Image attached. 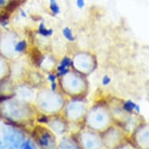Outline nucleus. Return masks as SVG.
<instances>
[{
    "instance_id": "nucleus-1",
    "label": "nucleus",
    "mask_w": 149,
    "mask_h": 149,
    "mask_svg": "<svg viewBox=\"0 0 149 149\" xmlns=\"http://www.w3.org/2000/svg\"><path fill=\"white\" fill-rule=\"evenodd\" d=\"M27 102L20 99H6L0 102V112L9 120H19L31 113V108Z\"/></svg>"
},
{
    "instance_id": "nucleus-2",
    "label": "nucleus",
    "mask_w": 149,
    "mask_h": 149,
    "mask_svg": "<svg viewBox=\"0 0 149 149\" xmlns=\"http://www.w3.org/2000/svg\"><path fill=\"white\" fill-rule=\"evenodd\" d=\"M61 86L68 95H80L86 91L87 83L83 74L69 71L62 76Z\"/></svg>"
},
{
    "instance_id": "nucleus-3",
    "label": "nucleus",
    "mask_w": 149,
    "mask_h": 149,
    "mask_svg": "<svg viewBox=\"0 0 149 149\" xmlns=\"http://www.w3.org/2000/svg\"><path fill=\"white\" fill-rule=\"evenodd\" d=\"M36 103L45 112H56L63 106V98L52 90H42L37 94Z\"/></svg>"
},
{
    "instance_id": "nucleus-4",
    "label": "nucleus",
    "mask_w": 149,
    "mask_h": 149,
    "mask_svg": "<svg viewBox=\"0 0 149 149\" xmlns=\"http://www.w3.org/2000/svg\"><path fill=\"white\" fill-rule=\"evenodd\" d=\"M95 59L93 56L87 52H80L74 56L72 60V65L77 72L83 75L89 74L95 70Z\"/></svg>"
},
{
    "instance_id": "nucleus-5",
    "label": "nucleus",
    "mask_w": 149,
    "mask_h": 149,
    "mask_svg": "<svg viewBox=\"0 0 149 149\" xmlns=\"http://www.w3.org/2000/svg\"><path fill=\"white\" fill-rule=\"evenodd\" d=\"M18 41V36L14 33H7L0 37V55L6 58L17 56L15 47Z\"/></svg>"
},
{
    "instance_id": "nucleus-6",
    "label": "nucleus",
    "mask_w": 149,
    "mask_h": 149,
    "mask_svg": "<svg viewBox=\"0 0 149 149\" xmlns=\"http://www.w3.org/2000/svg\"><path fill=\"white\" fill-rule=\"evenodd\" d=\"M4 144L8 149H16L22 143L23 137L19 131L13 128H6L3 132Z\"/></svg>"
},
{
    "instance_id": "nucleus-7",
    "label": "nucleus",
    "mask_w": 149,
    "mask_h": 149,
    "mask_svg": "<svg viewBox=\"0 0 149 149\" xmlns=\"http://www.w3.org/2000/svg\"><path fill=\"white\" fill-rule=\"evenodd\" d=\"M88 117L93 123H95L98 125L105 123L107 121L108 117L106 109L104 107V105H95L89 112Z\"/></svg>"
},
{
    "instance_id": "nucleus-8",
    "label": "nucleus",
    "mask_w": 149,
    "mask_h": 149,
    "mask_svg": "<svg viewBox=\"0 0 149 149\" xmlns=\"http://www.w3.org/2000/svg\"><path fill=\"white\" fill-rule=\"evenodd\" d=\"M66 106L68 116L72 119H77L84 113L87 105L82 100H73L70 102Z\"/></svg>"
},
{
    "instance_id": "nucleus-9",
    "label": "nucleus",
    "mask_w": 149,
    "mask_h": 149,
    "mask_svg": "<svg viewBox=\"0 0 149 149\" xmlns=\"http://www.w3.org/2000/svg\"><path fill=\"white\" fill-rule=\"evenodd\" d=\"M15 94L18 97V99L28 102L34 98V91L28 86L21 85L20 87H17L15 90Z\"/></svg>"
},
{
    "instance_id": "nucleus-10",
    "label": "nucleus",
    "mask_w": 149,
    "mask_h": 149,
    "mask_svg": "<svg viewBox=\"0 0 149 149\" xmlns=\"http://www.w3.org/2000/svg\"><path fill=\"white\" fill-rule=\"evenodd\" d=\"M38 143L43 148L50 146L52 144V137L50 133L48 132L47 130H45L41 133L38 136Z\"/></svg>"
},
{
    "instance_id": "nucleus-11",
    "label": "nucleus",
    "mask_w": 149,
    "mask_h": 149,
    "mask_svg": "<svg viewBox=\"0 0 149 149\" xmlns=\"http://www.w3.org/2000/svg\"><path fill=\"white\" fill-rule=\"evenodd\" d=\"M72 65V60H70V58L68 57H65L63 60L61 61V63H59L58 68H57V71H58V73H59L60 76H63L65 73H66L67 72H69V68L70 66Z\"/></svg>"
},
{
    "instance_id": "nucleus-12",
    "label": "nucleus",
    "mask_w": 149,
    "mask_h": 149,
    "mask_svg": "<svg viewBox=\"0 0 149 149\" xmlns=\"http://www.w3.org/2000/svg\"><path fill=\"white\" fill-rule=\"evenodd\" d=\"M9 73V66L7 63L4 59V57L0 56V81H3V79L7 77Z\"/></svg>"
},
{
    "instance_id": "nucleus-13",
    "label": "nucleus",
    "mask_w": 149,
    "mask_h": 149,
    "mask_svg": "<svg viewBox=\"0 0 149 149\" xmlns=\"http://www.w3.org/2000/svg\"><path fill=\"white\" fill-rule=\"evenodd\" d=\"M49 9L54 15H58L60 13V6L57 0H49Z\"/></svg>"
},
{
    "instance_id": "nucleus-14",
    "label": "nucleus",
    "mask_w": 149,
    "mask_h": 149,
    "mask_svg": "<svg viewBox=\"0 0 149 149\" xmlns=\"http://www.w3.org/2000/svg\"><path fill=\"white\" fill-rule=\"evenodd\" d=\"M38 32L43 37H49L52 34V30L48 29L44 23H41L38 26Z\"/></svg>"
},
{
    "instance_id": "nucleus-15",
    "label": "nucleus",
    "mask_w": 149,
    "mask_h": 149,
    "mask_svg": "<svg viewBox=\"0 0 149 149\" xmlns=\"http://www.w3.org/2000/svg\"><path fill=\"white\" fill-rule=\"evenodd\" d=\"M62 32H63V34L65 37V38L68 40V41H70V42H73V41L75 40V36L73 35L72 30L69 27H64Z\"/></svg>"
},
{
    "instance_id": "nucleus-16",
    "label": "nucleus",
    "mask_w": 149,
    "mask_h": 149,
    "mask_svg": "<svg viewBox=\"0 0 149 149\" xmlns=\"http://www.w3.org/2000/svg\"><path fill=\"white\" fill-rule=\"evenodd\" d=\"M123 107H124L125 109L127 110V111H128V112H132L134 109L139 110L138 106H137L136 104H134V103L133 102H131V101H127V102H126L124 103Z\"/></svg>"
},
{
    "instance_id": "nucleus-17",
    "label": "nucleus",
    "mask_w": 149,
    "mask_h": 149,
    "mask_svg": "<svg viewBox=\"0 0 149 149\" xmlns=\"http://www.w3.org/2000/svg\"><path fill=\"white\" fill-rule=\"evenodd\" d=\"M21 149H36L34 144L32 143L30 140L25 141L22 144H21Z\"/></svg>"
},
{
    "instance_id": "nucleus-18",
    "label": "nucleus",
    "mask_w": 149,
    "mask_h": 149,
    "mask_svg": "<svg viewBox=\"0 0 149 149\" xmlns=\"http://www.w3.org/2000/svg\"><path fill=\"white\" fill-rule=\"evenodd\" d=\"M76 5L77 7L80 10L83 9L85 6V0H76Z\"/></svg>"
},
{
    "instance_id": "nucleus-19",
    "label": "nucleus",
    "mask_w": 149,
    "mask_h": 149,
    "mask_svg": "<svg viewBox=\"0 0 149 149\" xmlns=\"http://www.w3.org/2000/svg\"><path fill=\"white\" fill-rule=\"evenodd\" d=\"M110 81H111V78H110L109 76H106V75H105V76L102 78V82L103 85L106 86L110 83Z\"/></svg>"
},
{
    "instance_id": "nucleus-20",
    "label": "nucleus",
    "mask_w": 149,
    "mask_h": 149,
    "mask_svg": "<svg viewBox=\"0 0 149 149\" xmlns=\"http://www.w3.org/2000/svg\"><path fill=\"white\" fill-rule=\"evenodd\" d=\"M0 149H8L7 147L5 145V144H3L1 141H0Z\"/></svg>"
},
{
    "instance_id": "nucleus-21",
    "label": "nucleus",
    "mask_w": 149,
    "mask_h": 149,
    "mask_svg": "<svg viewBox=\"0 0 149 149\" xmlns=\"http://www.w3.org/2000/svg\"><path fill=\"white\" fill-rule=\"evenodd\" d=\"M6 4V0H0V7L4 6Z\"/></svg>"
}]
</instances>
